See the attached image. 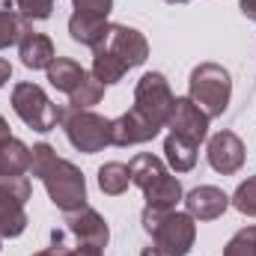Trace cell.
Instances as JSON below:
<instances>
[{"mask_svg": "<svg viewBox=\"0 0 256 256\" xmlns=\"http://www.w3.org/2000/svg\"><path fill=\"white\" fill-rule=\"evenodd\" d=\"M30 170L33 176L45 185V191L51 196V202L63 212L72 208H80L86 202V182H84V173L72 164L60 158L48 143H39L33 146V161H30Z\"/></svg>", "mask_w": 256, "mask_h": 256, "instance_id": "1", "label": "cell"}, {"mask_svg": "<svg viewBox=\"0 0 256 256\" xmlns=\"http://www.w3.org/2000/svg\"><path fill=\"white\" fill-rule=\"evenodd\" d=\"M128 170H131V182L143 191L146 208H161V212L176 208V202L182 200V185L176 176H170V170L164 167L161 158L140 152L131 158Z\"/></svg>", "mask_w": 256, "mask_h": 256, "instance_id": "2", "label": "cell"}, {"mask_svg": "<svg viewBox=\"0 0 256 256\" xmlns=\"http://www.w3.org/2000/svg\"><path fill=\"white\" fill-rule=\"evenodd\" d=\"M143 230L152 236L155 248L164 256H188L196 238V224L188 212L176 208H143Z\"/></svg>", "mask_w": 256, "mask_h": 256, "instance_id": "3", "label": "cell"}, {"mask_svg": "<svg viewBox=\"0 0 256 256\" xmlns=\"http://www.w3.org/2000/svg\"><path fill=\"white\" fill-rule=\"evenodd\" d=\"M45 72H48L51 86L60 90V92H66V96H68V104L78 108V110H90V108L98 104L102 96H104V84H102L92 72L80 68L74 60H68V57H57Z\"/></svg>", "mask_w": 256, "mask_h": 256, "instance_id": "4", "label": "cell"}, {"mask_svg": "<svg viewBox=\"0 0 256 256\" xmlns=\"http://www.w3.org/2000/svg\"><path fill=\"white\" fill-rule=\"evenodd\" d=\"M188 84H191V96L188 98L208 120H214V116H220L226 110L230 96H232V78H230V72L224 66H218V63L196 66L191 72Z\"/></svg>", "mask_w": 256, "mask_h": 256, "instance_id": "5", "label": "cell"}, {"mask_svg": "<svg viewBox=\"0 0 256 256\" xmlns=\"http://www.w3.org/2000/svg\"><path fill=\"white\" fill-rule=\"evenodd\" d=\"M63 128L68 143L78 152L96 155L104 146H114V120H104L92 110H78V108H66L63 110Z\"/></svg>", "mask_w": 256, "mask_h": 256, "instance_id": "6", "label": "cell"}, {"mask_svg": "<svg viewBox=\"0 0 256 256\" xmlns=\"http://www.w3.org/2000/svg\"><path fill=\"white\" fill-rule=\"evenodd\" d=\"M12 108L24 120V126H30L33 131H42V134L54 131L57 122H63V108H57L45 96V90L39 84H30V80L15 84V90H12Z\"/></svg>", "mask_w": 256, "mask_h": 256, "instance_id": "7", "label": "cell"}, {"mask_svg": "<svg viewBox=\"0 0 256 256\" xmlns=\"http://www.w3.org/2000/svg\"><path fill=\"white\" fill-rule=\"evenodd\" d=\"M173 104H176V96L170 92V84L164 74L158 72H149L137 80V90H134V114L143 116L146 122L164 128L170 114H173Z\"/></svg>", "mask_w": 256, "mask_h": 256, "instance_id": "8", "label": "cell"}, {"mask_svg": "<svg viewBox=\"0 0 256 256\" xmlns=\"http://www.w3.org/2000/svg\"><path fill=\"white\" fill-rule=\"evenodd\" d=\"M74 12L68 18V33L74 42L86 48H98L108 39V15L114 9V0H72Z\"/></svg>", "mask_w": 256, "mask_h": 256, "instance_id": "9", "label": "cell"}, {"mask_svg": "<svg viewBox=\"0 0 256 256\" xmlns=\"http://www.w3.org/2000/svg\"><path fill=\"white\" fill-rule=\"evenodd\" d=\"M30 182L27 176L0 179V238H18L27 230V206Z\"/></svg>", "mask_w": 256, "mask_h": 256, "instance_id": "10", "label": "cell"}, {"mask_svg": "<svg viewBox=\"0 0 256 256\" xmlns=\"http://www.w3.org/2000/svg\"><path fill=\"white\" fill-rule=\"evenodd\" d=\"M102 48H108L126 68L143 66L146 57H149V42L143 39L140 30H134V27H128V24H110L108 39L102 42Z\"/></svg>", "mask_w": 256, "mask_h": 256, "instance_id": "11", "label": "cell"}, {"mask_svg": "<svg viewBox=\"0 0 256 256\" xmlns=\"http://www.w3.org/2000/svg\"><path fill=\"white\" fill-rule=\"evenodd\" d=\"M63 224H66V232H72L78 242H86V244H96V248H108L110 230H108L104 218L96 208H90L86 202L80 208L63 212Z\"/></svg>", "mask_w": 256, "mask_h": 256, "instance_id": "12", "label": "cell"}, {"mask_svg": "<svg viewBox=\"0 0 256 256\" xmlns=\"http://www.w3.org/2000/svg\"><path fill=\"white\" fill-rule=\"evenodd\" d=\"M167 126H170V134H176V137L188 140L194 146H200L206 140V134H208V116L194 104L191 98H176Z\"/></svg>", "mask_w": 256, "mask_h": 256, "instance_id": "13", "label": "cell"}, {"mask_svg": "<svg viewBox=\"0 0 256 256\" xmlns=\"http://www.w3.org/2000/svg\"><path fill=\"white\" fill-rule=\"evenodd\" d=\"M208 164L224 173V176H232L242 170L244 164V143L238 134L232 131H218L212 140H208Z\"/></svg>", "mask_w": 256, "mask_h": 256, "instance_id": "14", "label": "cell"}, {"mask_svg": "<svg viewBox=\"0 0 256 256\" xmlns=\"http://www.w3.org/2000/svg\"><path fill=\"white\" fill-rule=\"evenodd\" d=\"M185 206H188V214L194 220H214L226 212L230 206V196L220 191V188H212V185H202V188H194L185 196Z\"/></svg>", "mask_w": 256, "mask_h": 256, "instance_id": "15", "label": "cell"}, {"mask_svg": "<svg viewBox=\"0 0 256 256\" xmlns=\"http://www.w3.org/2000/svg\"><path fill=\"white\" fill-rule=\"evenodd\" d=\"M161 128L146 122L143 116H137L134 110L122 114L120 120H114V146H134V143H146L158 134Z\"/></svg>", "mask_w": 256, "mask_h": 256, "instance_id": "16", "label": "cell"}, {"mask_svg": "<svg viewBox=\"0 0 256 256\" xmlns=\"http://www.w3.org/2000/svg\"><path fill=\"white\" fill-rule=\"evenodd\" d=\"M18 54H21V63L27 66V68H48L57 60L54 42L45 33H33V30L18 42Z\"/></svg>", "mask_w": 256, "mask_h": 256, "instance_id": "17", "label": "cell"}, {"mask_svg": "<svg viewBox=\"0 0 256 256\" xmlns=\"http://www.w3.org/2000/svg\"><path fill=\"white\" fill-rule=\"evenodd\" d=\"M33 161V149L15 137H9L6 143H0V179H15L24 176L30 170Z\"/></svg>", "mask_w": 256, "mask_h": 256, "instance_id": "18", "label": "cell"}, {"mask_svg": "<svg viewBox=\"0 0 256 256\" xmlns=\"http://www.w3.org/2000/svg\"><path fill=\"white\" fill-rule=\"evenodd\" d=\"M33 256H102V248L78 242L66 230H54L51 232V248H45V250H39V254H33Z\"/></svg>", "mask_w": 256, "mask_h": 256, "instance_id": "19", "label": "cell"}, {"mask_svg": "<svg viewBox=\"0 0 256 256\" xmlns=\"http://www.w3.org/2000/svg\"><path fill=\"white\" fill-rule=\"evenodd\" d=\"M164 155H167V164L176 173H188L196 164V146L188 143V140H182V137H176V134H170L164 140Z\"/></svg>", "mask_w": 256, "mask_h": 256, "instance_id": "20", "label": "cell"}, {"mask_svg": "<svg viewBox=\"0 0 256 256\" xmlns=\"http://www.w3.org/2000/svg\"><path fill=\"white\" fill-rule=\"evenodd\" d=\"M27 33H30V21L21 12L3 6L0 9V51L9 48V45H15V42H21Z\"/></svg>", "mask_w": 256, "mask_h": 256, "instance_id": "21", "label": "cell"}, {"mask_svg": "<svg viewBox=\"0 0 256 256\" xmlns=\"http://www.w3.org/2000/svg\"><path fill=\"white\" fill-rule=\"evenodd\" d=\"M128 68L108 48H92V74L104 84V86H110V84H116V80H122V74H126Z\"/></svg>", "mask_w": 256, "mask_h": 256, "instance_id": "22", "label": "cell"}, {"mask_svg": "<svg viewBox=\"0 0 256 256\" xmlns=\"http://www.w3.org/2000/svg\"><path fill=\"white\" fill-rule=\"evenodd\" d=\"M128 182H131V170L128 164H120V161H110L104 167H98V188L110 196H120V194L128 191Z\"/></svg>", "mask_w": 256, "mask_h": 256, "instance_id": "23", "label": "cell"}, {"mask_svg": "<svg viewBox=\"0 0 256 256\" xmlns=\"http://www.w3.org/2000/svg\"><path fill=\"white\" fill-rule=\"evenodd\" d=\"M230 202H232L242 214L256 218V176H250L248 182H242V185H238V191L230 196Z\"/></svg>", "mask_w": 256, "mask_h": 256, "instance_id": "24", "label": "cell"}, {"mask_svg": "<svg viewBox=\"0 0 256 256\" xmlns=\"http://www.w3.org/2000/svg\"><path fill=\"white\" fill-rule=\"evenodd\" d=\"M224 256H256V226H248L238 236H232Z\"/></svg>", "mask_w": 256, "mask_h": 256, "instance_id": "25", "label": "cell"}, {"mask_svg": "<svg viewBox=\"0 0 256 256\" xmlns=\"http://www.w3.org/2000/svg\"><path fill=\"white\" fill-rule=\"evenodd\" d=\"M15 6L27 21H45L54 12V0H15Z\"/></svg>", "mask_w": 256, "mask_h": 256, "instance_id": "26", "label": "cell"}, {"mask_svg": "<svg viewBox=\"0 0 256 256\" xmlns=\"http://www.w3.org/2000/svg\"><path fill=\"white\" fill-rule=\"evenodd\" d=\"M238 9H242V15H244V18L256 21V0H242V3H238Z\"/></svg>", "mask_w": 256, "mask_h": 256, "instance_id": "27", "label": "cell"}, {"mask_svg": "<svg viewBox=\"0 0 256 256\" xmlns=\"http://www.w3.org/2000/svg\"><path fill=\"white\" fill-rule=\"evenodd\" d=\"M9 78H12V66H9V60H6V57H0V86H3Z\"/></svg>", "mask_w": 256, "mask_h": 256, "instance_id": "28", "label": "cell"}, {"mask_svg": "<svg viewBox=\"0 0 256 256\" xmlns=\"http://www.w3.org/2000/svg\"><path fill=\"white\" fill-rule=\"evenodd\" d=\"M9 140V126H6V120L0 116V143H6Z\"/></svg>", "mask_w": 256, "mask_h": 256, "instance_id": "29", "label": "cell"}, {"mask_svg": "<svg viewBox=\"0 0 256 256\" xmlns=\"http://www.w3.org/2000/svg\"><path fill=\"white\" fill-rule=\"evenodd\" d=\"M140 256H164V254H161V250H158V248L152 244V248H146V250H143V254H140Z\"/></svg>", "mask_w": 256, "mask_h": 256, "instance_id": "30", "label": "cell"}, {"mask_svg": "<svg viewBox=\"0 0 256 256\" xmlns=\"http://www.w3.org/2000/svg\"><path fill=\"white\" fill-rule=\"evenodd\" d=\"M167 3H191V0H167Z\"/></svg>", "mask_w": 256, "mask_h": 256, "instance_id": "31", "label": "cell"}]
</instances>
